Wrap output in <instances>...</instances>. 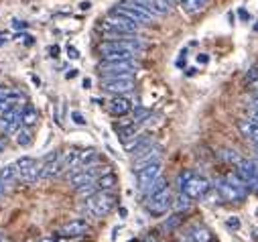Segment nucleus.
<instances>
[{"instance_id":"f257e3e1","label":"nucleus","mask_w":258,"mask_h":242,"mask_svg":"<svg viewBox=\"0 0 258 242\" xmlns=\"http://www.w3.org/2000/svg\"><path fill=\"white\" fill-rule=\"evenodd\" d=\"M177 181H179L181 194H185L189 200H202V198H206V196L210 194V190H212L210 181H208L206 177L198 175V173H193V171H183Z\"/></svg>"},{"instance_id":"f03ea898","label":"nucleus","mask_w":258,"mask_h":242,"mask_svg":"<svg viewBox=\"0 0 258 242\" xmlns=\"http://www.w3.org/2000/svg\"><path fill=\"white\" fill-rule=\"evenodd\" d=\"M141 25L139 21H133V19H126V17H120V15H108L102 23H100V31L104 33V39H114L118 35H124V33H139L141 31Z\"/></svg>"},{"instance_id":"7ed1b4c3","label":"nucleus","mask_w":258,"mask_h":242,"mask_svg":"<svg viewBox=\"0 0 258 242\" xmlns=\"http://www.w3.org/2000/svg\"><path fill=\"white\" fill-rule=\"evenodd\" d=\"M118 206V196L112 192H96L94 196L86 198V202L82 204V210L96 216V218H104L108 216L114 208Z\"/></svg>"},{"instance_id":"20e7f679","label":"nucleus","mask_w":258,"mask_h":242,"mask_svg":"<svg viewBox=\"0 0 258 242\" xmlns=\"http://www.w3.org/2000/svg\"><path fill=\"white\" fill-rule=\"evenodd\" d=\"M139 62L137 59H124V62H100V78L110 80V78H135L139 72Z\"/></svg>"},{"instance_id":"39448f33","label":"nucleus","mask_w":258,"mask_h":242,"mask_svg":"<svg viewBox=\"0 0 258 242\" xmlns=\"http://www.w3.org/2000/svg\"><path fill=\"white\" fill-rule=\"evenodd\" d=\"M145 49V43L135 35V37H128V39H104L98 45L100 55L106 53H120V51H133V53H141Z\"/></svg>"},{"instance_id":"423d86ee","label":"nucleus","mask_w":258,"mask_h":242,"mask_svg":"<svg viewBox=\"0 0 258 242\" xmlns=\"http://www.w3.org/2000/svg\"><path fill=\"white\" fill-rule=\"evenodd\" d=\"M216 190H218V194L224 202H242L248 194L246 186H238V184H234V181H230L228 177H220L216 181Z\"/></svg>"},{"instance_id":"0eeeda50","label":"nucleus","mask_w":258,"mask_h":242,"mask_svg":"<svg viewBox=\"0 0 258 242\" xmlns=\"http://www.w3.org/2000/svg\"><path fill=\"white\" fill-rule=\"evenodd\" d=\"M23 127V108L15 106L0 114V133L3 135H15Z\"/></svg>"},{"instance_id":"6e6552de","label":"nucleus","mask_w":258,"mask_h":242,"mask_svg":"<svg viewBox=\"0 0 258 242\" xmlns=\"http://www.w3.org/2000/svg\"><path fill=\"white\" fill-rule=\"evenodd\" d=\"M19 167V179L25 184H37V179H41V163H37L33 157H21L17 161Z\"/></svg>"},{"instance_id":"1a4fd4ad","label":"nucleus","mask_w":258,"mask_h":242,"mask_svg":"<svg viewBox=\"0 0 258 242\" xmlns=\"http://www.w3.org/2000/svg\"><path fill=\"white\" fill-rule=\"evenodd\" d=\"M145 206H147V212H151L153 216H161V214H165V212L173 206L171 190H169V188H165L163 192H159V194H155L153 198L145 200Z\"/></svg>"},{"instance_id":"9d476101","label":"nucleus","mask_w":258,"mask_h":242,"mask_svg":"<svg viewBox=\"0 0 258 242\" xmlns=\"http://www.w3.org/2000/svg\"><path fill=\"white\" fill-rule=\"evenodd\" d=\"M27 102V96L15 88H0V114Z\"/></svg>"},{"instance_id":"9b49d317","label":"nucleus","mask_w":258,"mask_h":242,"mask_svg":"<svg viewBox=\"0 0 258 242\" xmlns=\"http://www.w3.org/2000/svg\"><path fill=\"white\" fill-rule=\"evenodd\" d=\"M161 145H157V143H151L147 149H143L141 153H137V155H133L135 157V161H133V169L137 171V169H141V167H145V165H149V163H153V161H161Z\"/></svg>"},{"instance_id":"f8f14e48","label":"nucleus","mask_w":258,"mask_h":242,"mask_svg":"<svg viewBox=\"0 0 258 242\" xmlns=\"http://www.w3.org/2000/svg\"><path fill=\"white\" fill-rule=\"evenodd\" d=\"M120 7H124V9H128V11H131L133 15H135V19L139 21V23H151L157 15L155 13H151L147 7H145V3H143V0H122V3H120Z\"/></svg>"},{"instance_id":"ddd939ff","label":"nucleus","mask_w":258,"mask_h":242,"mask_svg":"<svg viewBox=\"0 0 258 242\" xmlns=\"http://www.w3.org/2000/svg\"><path fill=\"white\" fill-rule=\"evenodd\" d=\"M135 88V78H110V80H102V90L110 92V94H126Z\"/></svg>"},{"instance_id":"4468645a","label":"nucleus","mask_w":258,"mask_h":242,"mask_svg":"<svg viewBox=\"0 0 258 242\" xmlns=\"http://www.w3.org/2000/svg\"><path fill=\"white\" fill-rule=\"evenodd\" d=\"M88 232H90V224H88L86 220H80V218L66 222V224H63V226L57 230V234L63 236V238H76V236H84V234H88Z\"/></svg>"},{"instance_id":"2eb2a0df","label":"nucleus","mask_w":258,"mask_h":242,"mask_svg":"<svg viewBox=\"0 0 258 242\" xmlns=\"http://www.w3.org/2000/svg\"><path fill=\"white\" fill-rule=\"evenodd\" d=\"M135 173H137L139 188L143 190L145 186H149V184H151L153 179H157V177L161 175V161H153V163H149V165H145V167L137 169Z\"/></svg>"},{"instance_id":"dca6fc26","label":"nucleus","mask_w":258,"mask_h":242,"mask_svg":"<svg viewBox=\"0 0 258 242\" xmlns=\"http://www.w3.org/2000/svg\"><path fill=\"white\" fill-rule=\"evenodd\" d=\"M131 108H133V102L128 100L126 96H122V94H116L114 98H110L106 102V110L112 116H126L128 112H131Z\"/></svg>"},{"instance_id":"f3484780","label":"nucleus","mask_w":258,"mask_h":242,"mask_svg":"<svg viewBox=\"0 0 258 242\" xmlns=\"http://www.w3.org/2000/svg\"><path fill=\"white\" fill-rule=\"evenodd\" d=\"M210 240H212V232L202 224L191 226L187 232L181 234V242H210Z\"/></svg>"},{"instance_id":"a211bd4d","label":"nucleus","mask_w":258,"mask_h":242,"mask_svg":"<svg viewBox=\"0 0 258 242\" xmlns=\"http://www.w3.org/2000/svg\"><path fill=\"white\" fill-rule=\"evenodd\" d=\"M151 143H153V139L149 135H137V137H133V141H126L124 143V149L131 153V155H137L143 149H147Z\"/></svg>"},{"instance_id":"6ab92c4d","label":"nucleus","mask_w":258,"mask_h":242,"mask_svg":"<svg viewBox=\"0 0 258 242\" xmlns=\"http://www.w3.org/2000/svg\"><path fill=\"white\" fill-rule=\"evenodd\" d=\"M94 184H96L98 192H110V190H114L118 186V177H116V173L106 171V173H102L100 177L94 179Z\"/></svg>"},{"instance_id":"aec40b11","label":"nucleus","mask_w":258,"mask_h":242,"mask_svg":"<svg viewBox=\"0 0 258 242\" xmlns=\"http://www.w3.org/2000/svg\"><path fill=\"white\" fill-rule=\"evenodd\" d=\"M165 188H169V181L163 177V175H159L157 179H153L149 186H145L143 188V196H145V200H149V198H153L155 194H159V192H163Z\"/></svg>"},{"instance_id":"412c9836","label":"nucleus","mask_w":258,"mask_h":242,"mask_svg":"<svg viewBox=\"0 0 258 242\" xmlns=\"http://www.w3.org/2000/svg\"><path fill=\"white\" fill-rule=\"evenodd\" d=\"M143 3H145V7H147L151 13H155L157 17L171 13V0H143Z\"/></svg>"},{"instance_id":"4be33fe9","label":"nucleus","mask_w":258,"mask_h":242,"mask_svg":"<svg viewBox=\"0 0 258 242\" xmlns=\"http://www.w3.org/2000/svg\"><path fill=\"white\" fill-rule=\"evenodd\" d=\"M37 123H39V110L35 106H31V104H25L23 106V125L31 129Z\"/></svg>"},{"instance_id":"5701e85b","label":"nucleus","mask_w":258,"mask_h":242,"mask_svg":"<svg viewBox=\"0 0 258 242\" xmlns=\"http://www.w3.org/2000/svg\"><path fill=\"white\" fill-rule=\"evenodd\" d=\"M19 179V167H17V161L7 165L3 171H0V181L3 184H11V181H17Z\"/></svg>"},{"instance_id":"b1692460","label":"nucleus","mask_w":258,"mask_h":242,"mask_svg":"<svg viewBox=\"0 0 258 242\" xmlns=\"http://www.w3.org/2000/svg\"><path fill=\"white\" fill-rule=\"evenodd\" d=\"M15 141H17V145H21V147H29V145L33 143V135H31L29 127L23 125V127L15 133Z\"/></svg>"},{"instance_id":"393cba45","label":"nucleus","mask_w":258,"mask_h":242,"mask_svg":"<svg viewBox=\"0 0 258 242\" xmlns=\"http://www.w3.org/2000/svg\"><path fill=\"white\" fill-rule=\"evenodd\" d=\"M139 53L133 51H120V53H106L102 55V62H124V59H135Z\"/></svg>"},{"instance_id":"a878e982","label":"nucleus","mask_w":258,"mask_h":242,"mask_svg":"<svg viewBox=\"0 0 258 242\" xmlns=\"http://www.w3.org/2000/svg\"><path fill=\"white\" fill-rule=\"evenodd\" d=\"M116 133H118V137L126 143L128 139L137 137V125H135V123H131V125H126V127H116Z\"/></svg>"},{"instance_id":"bb28decb","label":"nucleus","mask_w":258,"mask_h":242,"mask_svg":"<svg viewBox=\"0 0 258 242\" xmlns=\"http://www.w3.org/2000/svg\"><path fill=\"white\" fill-rule=\"evenodd\" d=\"M181 7L187 11V13H200L204 9V3L202 0H179Z\"/></svg>"},{"instance_id":"cd10ccee","label":"nucleus","mask_w":258,"mask_h":242,"mask_svg":"<svg viewBox=\"0 0 258 242\" xmlns=\"http://www.w3.org/2000/svg\"><path fill=\"white\" fill-rule=\"evenodd\" d=\"M183 218H185V216H183L181 212H177V214H173V216H171V218H169V220H167V222L163 224V228H165L167 232H171V230L179 228V224L183 222Z\"/></svg>"},{"instance_id":"c85d7f7f","label":"nucleus","mask_w":258,"mask_h":242,"mask_svg":"<svg viewBox=\"0 0 258 242\" xmlns=\"http://www.w3.org/2000/svg\"><path fill=\"white\" fill-rule=\"evenodd\" d=\"M76 190H78V196H82V198H90V196H94V194L98 192V188H96L94 181H90V184H84V186H80V188H76Z\"/></svg>"},{"instance_id":"c756f323","label":"nucleus","mask_w":258,"mask_h":242,"mask_svg":"<svg viewBox=\"0 0 258 242\" xmlns=\"http://www.w3.org/2000/svg\"><path fill=\"white\" fill-rule=\"evenodd\" d=\"M147 116H151V112H149L147 108H137V110L133 112V123L139 125V123H143V120H147Z\"/></svg>"},{"instance_id":"7c9ffc66","label":"nucleus","mask_w":258,"mask_h":242,"mask_svg":"<svg viewBox=\"0 0 258 242\" xmlns=\"http://www.w3.org/2000/svg\"><path fill=\"white\" fill-rule=\"evenodd\" d=\"M189 204H191V200H189L185 194H181V196L177 198V202H173L175 210H187V208H189Z\"/></svg>"},{"instance_id":"2f4dec72","label":"nucleus","mask_w":258,"mask_h":242,"mask_svg":"<svg viewBox=\"0 0 258 242\" xmlns=\"http://www.w3.org/2000/svg\"><path fill=\"white\" fill-rule=\"evenodd\" d=\"M70 118L74 120V123H76V125H80V127H84V125H86V118H84V116H82V114H80L78 110H74V112L70 114Z\"/></svg>"},{"instance_id":"473e14b6","label":"nucleus","mask_w":258,"mask_h":242,"mask_svg":"<svg viewBox=\"0 0 258 242\" xmlns=\"http://www.w3.org/2000/svg\"><path fill=\"white\" fill-rule=\"evenodd\" d=\"M68 57H72V59H78V57H80V51H78L76 47L68 45Z\"/></svg>"},{"instance_id":"72a5a7b5","label":"nucleus","mask_w":258,"mask_h":242,"mask_svg":"<svg viewBox=\"0 0 258 242\" xmlns=\"http://www.w3.org/2000/svg\"><path fill=\"white\" fill-rule=\"evenodd\" d=\"M228 226L236 230V228H240V220H238V218H230V220H228Z\"/></svg>"},{"instance_id":"f704fd0d","label":"nucleus","mask_w":258,"mask_h":242,"mask_svg":"<svg viewBox=\"0 0 258 242\" xmlns=\"http://www.w3.org/2000/svg\"><path fill=\"white\" fill-rule=\"evenodd\" d=\"M250 120H254V123L258 125V110L256 108H250V116H248Z\"/></svg>"},{"instance_id":"c9c22d12","label":"nucleus","mask_w":258,"mask_h":242,"mask_svg":"<svg viewBox=\"0 0 258 242\" xmlns=\"http://www.w3.org/2000/svg\"><path fill=\"white\" fill-rule=\"evenodd\" d=\"M80 9L82 11H90L92 9V3H90V0H84V3H80Z\"/></svg>"},{"instance_id":"e433bc0d","label":"nucleus","mask_w":258,"mask_h":242,"mask_svg":"<svg viewBox=\"0 0 258 242\" xmlns=\"http://www.w3.org/2000/svg\"><path fill=\"white\" fill-rule=\"evenodd\" d=\"M198 62H200V64H208V62H210V57H208L206 53H202V55H198Z\"/></svg>"},{"instance_id":"4c0bfd02","label":"nucleus","mask_w":258,"mask_h":242,"mask_svg":"<svg viewBox=\"0 0 258 242\" xmlns=\"http://www.w3.org/2000/svg\"><path fill=\"white\" fill-rule=\"evenodd\" d=\"M13 27H17V29H25L27 23H25V21H13Z\"/></svg>"},{"instance_id":"58836bf2","label":"nucleus","mask_w":258,"mask_h":242,"mask_svg":"<svg viewBox=\"0 0 258 242\" xmlns=\"http://www.w3.org/2000/svg\"><path fill=\"white\" fill-rule=\"evenodd\" d=\"M49 55H51V57H57V55H59V47H57V45H53V47L49 49Z\"/></svg>"},{"instance_id":"ea45409f","label":"nucleus","mask_w":258,"mask_h":242,"mask_svg":"<svg viewBox=\"0 0 258 242\" xmlns=\"http://www.w3.org/2000/svg\"><path fill=\"white\" fill-rule=\"evenodd\" d=\"M37 242H59L55 236H45V238H41V240H37Z\"/></svg>"},{"instance_id":"a19ab883","label":"nucleus","mask_w":258,"mask_h":242,"mask_svg":"<svg viewBox=\"0 0 258 242\" xmlns=\"http://www.w3.org/2000/svg\"><path fill=\"white\" fill-rule=\"evenodd\" d=\"M76 76H78V70H72V72H68V74H66V78H68V80H74Z\"/></svg>"},{"instance_id":"79ce46f5","label":"nucleus","mask_w":258,"mask_h":242,"mask_svg":"<svg viewBox=\"0 0 258 242\" xmlns=\"http://www.w3.org/2000/svg\"><path fill=\"white\" fill-rule=\"evenodd\" d=\"M238 15H240V17L244 19V21H248V19H250V17H248V13H246L244 9H240V11H238Z\"/></svg>"},{"instance_id":"37998d69","label":"nucleus","mask_w":258,"mask_h":242,"mask_svg":"<svg viewBox=\"0 0 258 242\" xmlns=\"http://www.w3.org/2000/svg\"><path fill=\"white\" fill-rule=\"evenodd\" d=\"M5 192H7V184H3V181H0V198L5 196Z\"/></svg>"},{"instance_id":"c03bdc74","label":"nucleus","mask_w":258,"mask_h":242,"mask_svg":"<svg viewBox=\"0 0 258 242\" xmlns=\"http://www.w3.org/2000/svg\"><path fill=\"white\" fill-rule=\"evenodd\" d=\"M5 147H7V139H0V153L5 151Z\"/></svg>"},{"instance_id":"a18cd8bd","label":"nucleus","mask_w":258,"mask_h":242,"mask_svg":"<svg viewBox=\"0 0 258 242\" xmlns=\"http://www.w3.org/2000/svg\"><path fill=\"white\" fill-rule=\"evenodd\" d=\"M90 86H92V80H90V78H86V80H84V88H90Z\"/></svg>"},{"instance_id":"49530a36","label":"nucleus","mask_w":258,"mask_h":242,"mask_svg":"<svg viewBox=\"0 0 258 242\" xmlns=\"http://www.w3.org/2000/svg\"><path fill=\"white\" fill-rule=\"evenodd\" d=\"M5 41H7V35H0V45H3Z\"/></svg>"},{"instance_id":"de8ad7c7","label":"nucleus","mask_w":258,"mask_h":242,"mask_svg":"<svg viewBox=\"0 0 258 242\" xmlns=\"http://www.w3.org/2000/svg\"><path fill=\"white\" fill-rule=\"evenodd\" d=\"M147 242H157V240H155V238H149V240H147Z\"/></svg>"},{"instance_id":"09e8293b","label":"nucleus","mask_w":258,"mask_h":242,"mask_svg":"<svg viewBox=\"0 0 258 242\" xmlns=\"http://www.w3.org/2000/svg\"><path fill=\"white\" fill-rule=\"evenodd\" d=\"M0 242H9V240H5V238H3V240H0Z\"/></svg>"},{"instance_id":"8fccbe9b","label":"nucleus","mask_w":258,"mask_h":242,"mask_svg":"<svg viewBox=\"0 0 258 242\" xmlns=\"http://www.w3.org/2000/svg\"><path fill=\"white\" fill-rule=\"evenodd\" d=\"M202 3H204V5H206V3H208V0H202Z\"/></svg>"},{"instance_id":"3c124183","label":"nucleus","mask_w":258,"mask_h":242,"mask_svg":"<svg viewBox=\"0 0 258 242\" xmlns=\"http://www.w3.org/2000/svg\"><path fill=\"white\" fill-rule=\"evenodd\" d=\"M0 240H3V234H0Z\"/></svg>"}]
</instances>
